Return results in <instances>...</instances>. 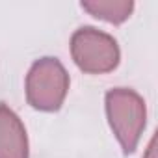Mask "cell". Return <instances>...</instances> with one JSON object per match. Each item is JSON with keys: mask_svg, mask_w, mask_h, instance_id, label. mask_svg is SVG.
Instances as JSON below:
<instances>
[{"mask_svg": "<svg viewBox=\"0 0 158 158\" xmlns=\"http://www.w3.org/2000/svg\"><path fill=\"white\" fill-rule=\"evenodd\" d=\"M106 115L125 154L134 152L147 119V108L141 95L128 88L110 89L106 93Z\"/></svg>", "mask_w": 158, "mask_h": 158, "instance_id": "cell-1", "label": "cell"}, {"mask_svg": "<svg viewBox=\"0 0 158 158\" xmlns=\"http://www.w3.org/2000/svg\"><path fill=\"white\" fill-rule=\"evenodd\" d=\"M154 141H156V139L152 138L151 143H149V147H147V154H145L143 158H156V152H154V151H156V149H154Z\"/></svg>", "mask_w": 158, "mask_h": 158, "instance_id": "cell-6", "label": "cell"}, {"mask_svg": "<svg viewBox=\"0 0 158 158\" xmlns=\"http://www.w3.org/2000/svg\"><path fill=\"white\" fill-rule=\"evenodd\" d=\"M69 82V74L58 58H41L26 74V101L35 110L56 112L67 97Z\"/></svg>", "mask_w": 158, "mask_h": 158, "instance_id": "cell-2", "label": "cell"}, {"mask_svg": "<svg viewBox=\"0 0 158 158\" xmlns=\"http://www.w3.org/2000/svg\"><path fill=\"white\" fill-rule=\"evenodd\" d=\"M82 8L95 19L121 24L132 15L134 2L132 0H84Z\"/></svg>", "mask_w": 158, "mask_h": 158, "instance_id": "cell-5", "label": "cell"}, {"mask_svg": "<svg viewBox=\"0 0 158 158\" xmlns=\"http://www.w3.org/2000/svg\"><path fill=\"white\" fill-rule=\"evenodd\" d=\"M28 136L21 117L0 102V158H28Z\"/></svg>", "mask_w": 158, "mask_h": 158, "instance_id": "cell-4", "label": "cell"}, {"mask_svg": "<svg viewBox=\"0 0 158 158\" xmlns=\"http://www.w3.org/2000/svg\"><path fill=\"white\" fill-rule=\"evenodd\" d=\"M71 56L76 67L88 74H104L117 67L121 52L117 41L93 26L78 28L71 37Z\"/></svg>", "mask_w": 158, "mask_h": 158, "instance_id": "cell-3", "label": "cell"}]
</instances>
